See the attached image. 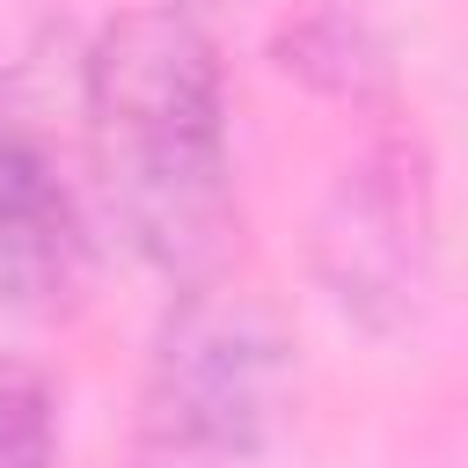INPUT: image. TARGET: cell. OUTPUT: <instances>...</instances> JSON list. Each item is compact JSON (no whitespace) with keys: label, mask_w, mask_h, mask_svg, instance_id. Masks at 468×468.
Here are the masks:
<instances>
[{"label":"cell","mask_w":468,"mask_h":468,"mask_svg":"<svg viewBox=\"0 0 468 468\" xmlns=\"http://www.w3.org/2000/svg\"><path fill=\"white\" fill-rule=\"evenodd\" d=\"M88 168L110 227L168 285L227 271L234 241V117L205 22L176 0L124 7L80 58Z\"/></svg>","instance_id":"cell-1"},{"label":"cell","mask_w":468,"mask_h":468,"mask_svg":"<svg viewBox=\"0 0 468 468\" xmlns=\"http://www.w3.org/2000/svg\"><path fill=\"white\" fill-rule=\"evenodd\" d=\"M292 410V344L263 292L219 278L176 285L132 417V468H271Z\"/></svg>","instance_id":"cell-2"},{"label":"cell","mask_w":468,"mask_h":468,"mask_svg":"<svg viewBox=\"0 0 468 468\" xmlns=\"http://www.w3.org/2000/svg\"><path fill=\"white\" fill-rule=\"evenodd\" d=\"M314 278L358 329H402L431 278V176L417 139L380 132L314 212Z\"/></svg>","instance_id":"cell-3"},{"label":"cell","mask_w":468,"mask_h":468,"mask_svg":"<svg viewBox=\"0 0 468 468\" xmlns=\"http://www.w3.org/2000/svg\"><path fill=\"white\" fill-rule=\"evenodd\" d=\"M95 278L88 197L44 132V117L0 88V307L15 314H73Z\"/></svg>","instance_id":"cell-4"},{"label":"cell","mask_w":468,"mask_h":468,"mask_svg":"<svg viewBox=\"0 0 468 468\" xmlns=\"http://www.w3.org/2000/svg\"><path fill=\"white\" fill-rule=\"evenodd\" d=\"M0 468H58V395L15 351H0Z\"/></svg>","instance_id":"cell-5"},{"label":"cell","mask_w":468,"mask_h":468,"mask_svg":"<svg viewBox=\"0 0 468 468\" xmlns=\"http://www.w3.org/2000/svg\"><path fill=\"white\" fill-rule=\"evenodd\" d=\"M285 66L307 73L314 88H329V95H366V80H380V58H373L366 29L344 22V15H322L300 37H285Z\"/></svg>","instance_id":"cell-6"},{"label":"cell","mask_w":468,"mask_h":468,"mask_svg":"<svg viewBox=\"0 0 468 468\" xmlns=\"http://www.w3.org/2000/svg\"><path fill=\"white\" fill-rule=\"evenodd\" d=\"M176 7H197V0H176Z\"/></svg>","instance_id":"cell-7"}]
</instances>
